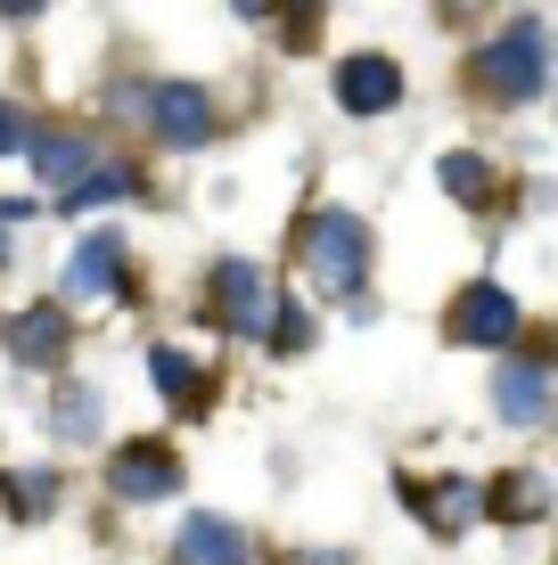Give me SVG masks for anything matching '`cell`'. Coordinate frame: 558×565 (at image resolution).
Masks as SVG:
<instances>
[{
  "label": "cell",
  "mask_w": 558,
  "mask_h": 565,
  "mask_svg": "<svg viewBox=\"0 0 558 565\" xmlns=\"http://www.w3.org/2000/svg\"><path fill=\"white\" fill-rule=\"evenodd\" d=\"M33 164H42V181L57 189V198H74V189L99 172V156H91L83 131H42V140H33Z\"/></svg>",
  "instance_id": "cell-11"
},
{
  "label": "cell",
  "mask_w": 558,
  "mask_h": 565,
  "mask_svg": "<svg viewBox=\"0 0 558 565\" xmlns=\"http://www.w3.org/2000/svg\"><path fill=\"white\" fill-rule=\"evenodd\" d=\"M9 353H17V369H57V353H66V311L57 303L17 311L9 320Z\"/></svg>",
  "instance_id": "cell-9"
},
{
  "label": "cell",
  "mask_w": 558,
  "mask_h": 565,
  "mask_svg": "<svg viewBox=\"0 0 558 565\" xmlns=\"http://www.w3.org/2000/svg\"><path fill=\"white\" fill-rule=\"evenodd\" d=\"M411 492H419V483H411ZM419 516H428L435 533H468V524L485 516V492L452 476V483H435V492H419Z\"/></svg>",
  "instance_id": "cell-13"
},
{
  "label": "cell",
  "mask_w": 558,
  "mask_h": 565,
  "mask_svg": "<svg viewBox=\"0 0 558 565\" xmlns=\"http://www.w3.org/2000/svg\"><path fill=\"white\" fill-rule=\"evenodd\" d=\"M543 509H550V483L543 476H502L485 492V516H502V524H534Z\"/></svg>",
  "instance_id": "cell-15"
},
{
  "label": "cell",
  "mask_w": 558,
  "mask_h": 565,
  "mask_svg": "<svg viewBox=\"0 0 558 565\" xmlns=\"http://www.w3.org/2000/svg\"><path fill=\"white\" fill-rule=\"evenodd\" d=\"M148 369H157V394L172 402V411H198L206 402V369L181 353V344H157V353H148Z\"/></svg>",
  "instance_id": "cell-14"
},
{
  "label": "cell",
  "mask_w": 558,
  "mask_h": 565,
  "mask_svg": "<svg viewBox=\"0 0 558 565\" xmlns=\"http://www.w3.org/2000/svg\"><path fill=\"white\" fill-rule=\"evenodd\" d=\"M272 344H280V353H296V344H304V303H280V328H272Z\"/></svg>",
  "instance_id": "cell-20"
},
{
  "label": "cell",
  "mask_w": 558,
  "mask_h": 565,
  "mask_svg": "<svg viewBox=\"0 0 558 565\" xmlns=\"http://www.w3.org/2000/svg\"><path fill=\"white\" fill-rule=\"evenodd\" d=\"M131 189H140V181H131V164H99V172H91V181H83V189H74V198H57V213H83V205H107V198H131Z\"/></svg>",
  "instance_id": "cell-19"
},
{
  "label": "cell",
  "mask_w": 558,
  "mask_h": 565,
  "mask_svg": "<svg viewBox=\"0 0 558 565\" xmlns=\"http://www.w3.org/2000/svg\"><path fill=\"white\" fill-rule=\"evenodd\" d=\"M214 320L230 337H272L280 328V296H272V279H263V263H246V255L214 263Z\"/></svg>",
  "instance_id": "cell-3"
},
{
  "label": "cell",
  "mask_w": 558,
  "mask_h": 565,
  "mask_svg": "<svg viewBox=\"0 0 558 565\" xmlns=\"http://www.w3.org/2000/svg\"><path fill=\"white\" fill-rule=\"evenodd\" d=\"M468 83L485 90L493 107H526L534 90L550 83V42H543V17H517V25H502L485 50H476Z\"/></svg>",
  "instance_id": "cell-1"
},
{
  "label": "cell",
  "mask_w": 558,
  "mask_h": 565,
  "mask_svg": "<svg viewBox=\"0 0 558 565\" xmlns=\"http://www.w3.org/2000/svg\"><path fill=\"white\" fill-rule=\"evenodd\" d=\"M172 557H181V565H255V541H246L230 516H206L198 509L181 533H172Z\"/></svg>",
  "instance_id": "cell-8"
},
{
  "label": "cell",
  "mask_w": 558,
  "mask_h": 565,
  "mask_svg": "<svg viewBox=\"0 0 558 565\" xmlns=\"http://www.w3.org/2000/svg\"><path fill=\"white\" fill-rule=\"evenodd\" d=\"M115 279H124V230H91L66 263V296H107Z\"/></svg>",
  "instance_id": "cell-10"
},
{
  "label": "cell",
  "mask_w": 558,
  "mask_h": 565,
  "mask_svg": "<svg viewBox=\"0 0 558 565\" xmlns=\"http://www.w3.org/2000/svg\"><path fill=\"white\" fill-rule=\"evenodd\" d=\"M493 411H502L509 426H534L550 411V369L543 361H509L502 377H493Z\"/></svg>",
  "instance_id": "cell-12"
},
{
  "label": "cell",
  "mask_w": 558,
  "mask_h": 565,
  "mask_svg": "<svg viewBox=\"0 0 558 565\" xmlns=\"http://www.w3.org/2000/svg\"><path fill=\"white\" fill-rule=\"evenodd\" d=\"M402 99V66L387 50H361V57H337V107L345 115H387Z\"/></svg>",
  "instance_id": "cell-7"
},
{
  "label": "cell",
  "mask_w": 558,
  "mask_h": 565,
  "mask_svg": "<svg viewBox=\"0 0 558 565\" xmlns=\"http://www.w3.org/2000/svg\"><path fill=\"white\" fill-rule=\"evenodd\" d=\"M0 492H9V509L25 524L57 509V476H50V467H17V476H0Z\"/></svg>",
  "instance_id": "cell-17"
},
{
  "label": "cell",
  "mask_w": 558,
  "mask_h": 565,
  "mask_svg": "<svg viewBox=\"0 0 558 565\" xmlns=\"http://www.w3.org/2000/svg\"><path fill=\"white\" fill-rule=\"evenodd\" d=\"M9 148H25V115H17L9 99H0V156H9Z\"/></svg>",
  "instance_id": "cell-21"
},
{
  "label": "cell",
  "mask_w": 558,
  "mask_h": 565,
  "mask_svg": "<svg viewBox=\"0 0 558 565\" xmlns=\"http://www.w3.org/2000/svg\"><path fill=\"white\" fill-rule=\"evenodd\" d=\"M140 124H157L165 148H198L206 131H214V99H206L198 83H157V90H131L124 99Z\"/></svg>",
  "instance_id": "cell-4"
},
{
  "label": "cell",
  "mask_w": 558,
  "mask_h": 565,
  "mask_svg": "<svg viewBox=\"0 0 558 565\" xmlns=\"http://www.w3.org/2000/svg\"><path fill=\"white\" fill-rule=\"evenodd\" d=\"M50 418H57V435H66V443H91V435H99V394H91V385H57Z\"/></svg>",
  "instance_id": "cell-18"
},
{
  "label": "cell",
  "mask_w": 558,
  "mask_h": 565,
  "mask_svg": "<svg viewBox=\"0 0 558 565\" xmlns=\"http://www.w3.org/2000/svg\"><path fill=\"white\" fill-rule=\"evenodd\" d=\"M107 492L115 500H181V459L165 451V443H124V451L107 459Z\"/></svg>",
  "instance_id": "cell-6"
},
{
  "label": "cell",
  "mask_w": 558,
  "mask_h": 565,
  "mask_svg": "<svg viewBox=\"0 0 558 565\" xmlns=\"http://www.w3.org/2000/svg\"><path fill=\"white\" fill-rule=\"evenodd\" d=\"M296 255H304L320 296H361V279H370V230H361L345 205H320V213H304Z\"/></svg>",
  "instance_id": "cell-2"
},
{
  "label": "cell",
  "mask_w": 558,
  "mask_h": 565,
  "mask_svg": "<svg viewBox=\"0 0 558 565\" xmlns=\"http://www.w3.org/2000/svg\"><path fill=\"white\" fill-rule=\"evenodd\" d=\"M517 320H526V311H517L509 287L476 279V287H460V296H452L444 337H452V344H509V337H517Z\"/></svg>",
  "instance_id": "cell-5"
},
{
  "label": "cell",
  "mask_w": 558,
  "mask_h": 565,
  "mask_svg": "<svg viewBox=\"0 0 558 565\" xmlns=\"http://www.w3.org/2000/svg\"><path fill=\"white\" fill-rule=\"evenodd\" d=\"M435 172H444V198L476 205V213H485L493 198H502V181H493V164H485V156H468V148H460V156H444V164H435Z\"/></svg>",
  "instance_id": "cell-16"
}]
</instances>
